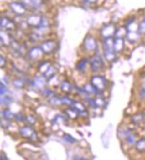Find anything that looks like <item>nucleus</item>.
<instances>
[{
  "mask_svg": "<svg viewBox=\"0 0 145 160\" xmlns=\"http://www.w3.org/2000/svg\"><path fill=\"white\" fill-rule=\"evenodd\" d=\"M91 84L98 90L99 93L103 91L107 88V81H106L105 77L100 76V75H96V76L92 77L91 80Z\"/></svg>",
  "mask_w": 145,
  "mask_h": 160,
  "instance_id": "1",
  "label": "nucleus"
},
{
  "mask_svg": "<svg viewBox=\"0 0 145 160\" xmlns=\"http://www.w3.org/2000/svg\"><path fill=\"white\" fill-rule=\"evenodd\" d=\"M90 63H91V70L95 72H100L104 67V62H103L102 58L100 56H93L92 58L90 59Z\"/></svg>",
  "mask_w": 145,
  "mask_h": 160,
  "instance_id": "2",
  "label": "nucleus"
},
{
  "mask_svg": "<svg viewBox=\"0 0 145 160\" xmlns=\"http://www.w3.org/2000/svg\"><path fill=\"white\" fill-rule=\"evenodd\" d=\"M83 47L87 51H94L98 47L94 37H92L91 35H87L83 40Z\"/></svg>",
  "mask_w": 145,
  "mask_h": 160,
  "instance_id": "3",
  "label": "nucleus"
},
{
  "mask_svg": "<svg viewBox=\"0 0 145 160\" xmlns=\"http://www.w3.org/2000/svg\"><path fill=\"white\" fill-rule=\"evenodd\" d=\"M20 133L22 136L26 137L27 139H30L32 141H36L37 140V134L34 132V130L32 126L30 125H26L20 129Z\"/></svg>",
  "mask_w": 145,
  "mask_h": 160,
  "instance_id": "4",
  "label": "nucleus"
},
{
  "mask_svg": "<svg viewBox=\"0 0 145 160\" xmlns=\"http://www.w3.org/2000/svg\"><path fill=\"white\" fill-rule=\"evenodd\" d=\"M10 7V9L13 11V13L17 15H23L24 13H26V6L22 2V3H19V2H12L10 3L9 5Z\"/></svg>",
  "mask_w": 145,
  "mask_h": 160,
  "instance_id": "5",
  "label": "nucleus"
},
{
  "mask_svg": "<svg viewBox=\"0 0 145 160\" xmlns=\"http://www.w3.org/2000/svg\"><path fill=\"white\" fill-rule=\"evenodd\" d=\"M116 31H117V29L115 27V24L114 23H108V24H106L103 28H101V34L103 38H111L113 35H115Z\"/></svg>",
  "mask_w": 145,
  "mask_h": 160,
  "instance_id": "6",
  "label": "nucleus"
},
{
  "mask_svg": "<svg viewBox=\"0 0 145 160\" xmlns=\"http://www.w3.org/2000/svg\"><path fill=\"white\" fill-rule=\"evenodd\" d=\"M41 48L45 54H50L54 51L57 48V43L55 40H46L41 43Z\"/></svg>",
  "mask_w": 145,
  "mask_h": 160,
  "instance_id": "7",
  "label": "nucleus"
},
{
  "mask_svg": "<svg viewBox=\"0 0 145 160\" xmlns=\"http://www.w3.org/2000/svg\"><path fill=\"white\" fill-rule=\"evenodd\" d=\"M43 50L41 48V47H34L32 48L30 51L28 52V57L32 59V60H37L39 58H41V56L43 55Z\"/></svg>",
  "mask_w": 145,
  "mask_h": 160,
  "instance_id": "8",
  "label": "nucleus"
},
{
  "mask_svg": "<svg viewBox=\"0 0 145 160\" xmlns=\"http://www.w3.org/2000/svg\"><path fill=\"white\" fill-rule=\"evenodd\" d=\"M41 22H42V17H41L40 15H38V14L31 15V16H29L28 19H27V22H28L29 25L36 27V28H39V27L40 26Z\"/></svg>",
  "mask_w": 145,
  "mask_h": 160,
  "instance_id": "9",
  "label": "nucleus"
},
{
  "mask_svg": "<svg viewBox=\"0 0 145 160\" xmlns=\"http://www.w3.org/2000/svg\"><path fill=\"white\" fill-rule=\"evenodd\" d=\"M1 27L7 31H13L15 29V24L12 20L7 17H2L1 18Z\"/></svg>",
  "mask_w": 145,
  "mask_h": 160,
  "instance_id": "10",
  "label": "nucleus"
},
{
  "mask_svg": "<svg viewBox=\"0 0 145 160\" xmlns=\"http://www.w3.org/2000/svg\"><path fill=\"white\" fill-rule=\"evenodd\" d=\"M26 7L33 9H38L43 5V0H21Z\"/></svg>",
  "mask_w": 145,
  "mask_h": 160,
  "instance_id": "11",
  "label": "nucleus"
},
{
  "mask_svg": "<svg viewBox=\"0 0 145 160\" xmlns=\"http://www.w3.org/2000/svg\"><path fill=\"white\" fill-rule=\"evenodd\" d=\"M125 47V43L122 38H117L114 40V48L116 52H121Z\"/></svg>",
  "mask_w": 145,
  "mask_h": 160,
  "instance_id": "12",
  "label": "nucleus"
},
{
  "mask_svg": "<svg viewBox=\"0 0 145 160\" xmlns=\"http://www.w3.org/2000/svg\"><path fill=\"white\" fill-rule=\"evenodd\" d=\"M126 38L129 42H135L137 41L140 38L139 34L136 32H127Z\"/></svg>",
  "mask_w": 145,
  "mask_h": 160,
  "instance_id": "13",
  "label": "nucleus"
},
{
  "mask_svg": "<svg viewBox=\"0 0 145 160\" xmlns=\"http://www.w3.org/2000/svg\"><path fill=\"white\" fill-rule=\"evenodd\" d=\"M46 80L43 77H36L33 81H32V86L37 87V88H42L45 85Z\"/></svg>",
  "mask_w": 145,
  "mask_h": 160,
  "instance_id": "14",
  "label": "nucleus"
},
{
  "mask_svg": "<svg viewBox=\"0 0 145 160\" xmlns=\"http://www.w3.org/2000/svg\"><path fill=\"white\" fill-rule=\"evenodd\" d=\"M88 64V59H87V58H83L82 60H80V61L78 62V64H76V69L78 71H80V72H83V71L85 70V68H86V66H87V64Z\"/></svg>",
  "mask_w": 145,
  "mask_h": 160,
  "instance_id": "15",
  "label": "nucleus"
},
{
  "mask_svg": "<svg viewBox=\"0 0 145 160\" xmlns=\"http://www.w3.org/2000/svg\"><path fill=\"white\" fill-rule=\"evenodd\" d=\"M83 90L85 91L86 94H98V90L95 89L91 84H86L83 88Z\"/></svg>",
  "mask_w": 145,
  "mask_h": 160,
  "instance_id": "16",
  "label": "nucleus"
},
{
  "mask_svg": "<svg viewBox=\"0 0 145 160\" xmlns=\"http://www.w3.org/2000/svg\"><path fill=\"white\" fill-rule=\"evenodd\" d=\"M144 119H145L144 115H143L142 113H139V114L135 115L134 116H132V122H134V123L138 124V123H140V122H143V120H144Z\"/></svg>",
  "mask_w": 145,
  "mask_h": 160,
  "instance_id": "17",
  "label": "nucleus"
},
{
  "mask_svg": "<svg viewBox=\"0 0 145 160\" xmlns=\"http://www.w3.org/2000/svg\"><path fill=\"white\" fill-rule=\"evenodd\" d=\"M126 34H127V29L125 27H121L119 29H117L115 33L117 38H123L124 36H126Z\"/></svg>",
  "mask_w": 145,
  "mask_h": 160,
  "instance_id": "18",
  "label": "nucleus"
},
{
  "mask_svg": "<svg viewBox=\"0 0 145 160\" xmlns=\"http://www.w3.org/2000/svg\"><path fill=\"white\" fill-rule=\"evenodd\" d=\"M50 66H51V64H49V62H42V63H40L39 66V72H41L44 74L45 72L49 70V68Z\"/></svg>",
  "mask_w": 145,
  "mask_h": 160,
  "instance_id": "19",
  "label": "nucleus"
},
{
  "mask_svg": "<svg viewBox=\"0 0 145 160\" xmlns=\"http://www.w3.org/2000/svg\"><path fill=\"white\" fill-rule=\"evenodd\" d=\"M2 117L5 119H11L12 117H14V115L10 109H5L2 110Z\"/></svg>",
  "mask_w": 145,
  "mask_h": 160,
  "instance_id": "20",
  "label": "nucleus"
},
{
  "mask_svg": "<svg viewBox=\"0 0 145 160\" xmlns=\"http://www.w3.org/2000/svg\"><path fill=\"white\" fill-rule=\"evenodd\" d=\"M136 148L139 151H145V139H141L136 142Z\"/></svg>",
  "mask_w": 145,
  "mask_h": 160,
  "instance_id": "21",
  "label": "nucleus"
},
{
  "mask_svg": "<svg viewBox=\"0 0 145 160\" xmlns=\"http://www.w3.org/2000/svg\"><path fill=\"white\" fill-rule=\"evenodd\" d=\"M61 90H63V91H65V92H68V91H70V90H72V85H71V83L70 82H66V81H65V82H63L62 83H61Z\"/></svg>",
  "mask_w": 145,
  "mask_h": 160,
  "instance_id": "22",
  "label": "nucleus"
},
{
  "mask_svg": "<svg viewBox=\"0 0 145 160\" xmlns=\"http://www.w3.org/2000/svg\"><path fill=\"white\" fill-rule=\"evenodd\" d=\"M13 84L14 87H16V88H18V89H22V88H23V86H24L23 81L22 79H20V78L14 80L13 82Z\"/></svg>",
  "mask_w": 145,
  "mask_h": 160,
  "instance_id": "23",
  "label": "nucleus"
},
{
  "mask_svg": "<svg viewBox=\"0 0 145 160\" xmlns=\"http://www.w3.org/2000/svg\"><path fill=\"white\" fill-rule=\"evenodd\" d=\"M13 102V98H11L10 96H6L5 95V98H3L2 96V98H1V104L2 105H9L10 103Z\"/></svg>",
  "mask_w": 145,
  "mask_h": 160,
  "instance_id": "24",
  "label": "nucleus"
},
{
  "mask_svg": "<svg viewBox=\"0 0 145 160\" xmlns=\"http://www.w3.org/2000/svg\"><path fill=\"white\" fill-rule=\"evenodd\" d=\"M75 101H73L71 98H67V97H63L62 98V104H65V105H67V106H70L72 107L74 105Z\"/></svg>",
  "mask_w": 145,
  "mask_h": 160,
  "instance_id": "25",
  "label": "nucleus"
},
{
  "mask_svg": "<svg viewBox=\"0 0 145 160\" xmlns=\"http://www.w3.org/2000/svg\"><path fill=\"white\" fill-rule=\"evenodd\" d=\"M50 102L55 104V105H60L62 104V98H58V97H55L50 99Z\"/></svg>",
  "mask_w": 145,
  "mask_h": 160,
  "instance_id": "26",
  "label": "nucleus"
},
{
  "mask_svg": "<svg viewBox=\"0 0 145 160\" xmlns=\"http://www.w3.org/2000/svg\"><path fill=\"white\" fill-rule=\"evenodd\" d=\"M126 141H127V143H129L130 145H132V144H134L135 143V139L133 138V136L132 134H128L126 137Z\"/></svg>",
  "mask_w": 145,
  "mask_h": 160,
  "instance_id": "27",
  "label": "nucleus"
},
{
  "mask_svg": "<svg viewBox=\"0 0 145 160\" xmlns=\"http://www.w3.org/2000/svg\"><path fill=\"white\" fill-rule=\"evenodd\" d=\"M26 121H27V122L29 123V124H34L35 122H36V119L33 117V115H30V116H27L26 117Z\"/></svg>",
  "mask_w": 145,
  "mask_h": 160,
  "instance_id": "28",
  "label": "nucleus"
},
{
  "mask_svg": "<svg viewBox=\"0 0 145 160\" xmlns=\"http://www.w3.org/2000/svg\"><path fill=\"white\" fill-rule=\"evenodd\" d=\"M65 140L66 141H68V142H70V143H75L76 141V140L75 139V138H73L71 135H68V134H65Z\"/></svg>",
  "mask_w": 145,
  "mask_h": 160,
  "instance_id": "29",
  "label": "nucleus"
},
{
  "mask_svg": "<svg viewBox=\"0 0 145 160\" xmlns=\"http://www.w3.org/2000/svg\"><path fill=\"white\" fill-rule=\"evenodd\" d=\"M139 31H140L141 33L145 34V19L140 23V25H139Z\"/></svg>",
  "mask_w": 145,
  "mask_h": 160,
  "instance_id": "30",
  "label": "nucleus"
},
{
  "mask_svg": "<svg viewBox=\"0 0 145 160\" xmlns=\"http://www.w3.org/2000/svg\"><path fill=\"white\" fill-rule=\"evenodd\" d=\"M14 118H15V120L16 121H18V122H23V120H24V117L23 116V115L21 114V113H18V114H16V115H14Z\"/></svg>",
  "mask_w": 145,
  "mask_h": 160,
  "instance_id": "31",
  "label": "nucleus"
},
{
  "mask_svg": "<svg viewBox=\"0 0 145 160\" xmlns=\"http://www.w3.org/2000/svg\"><path fill=\"white\" fill-rule=\"evenodd\" d=\"M7 93V87L6 85H4L3 82H1V96H4V94L6 95Z\"/></svg>",
  "mask_w": 145,
  "mask_h": 160,
  "instance_id": "32",
  "label": "nucleus"
},
{
  "mask_svg": "<svg viewBox=\"0 0 145 160\" xmlns=\"http://www.w3.org/2000/svg\"><path fill=\"white\" fill-rule=\"evenodd\" d=\"M42 93H43L44 95H46V96H48V97H49L50 95H53L52 91L49 90H42Z\"/></svg>",
  "mask_w": 145,
  "mask_h": 160,
  "instance_id": "33",
  "label": "nucleus"
},
{
  "mask_svg": "<svg viewBox=\"0 0 145 160\" xmlns=\"http://www.w3.org/2000/svg\"><path fill=\"white\" fill-rule=\"evenodd\" d=\"M3 65H4V57L1 56V67H3Z\"/></svg>",
  "mask_w": 145,
  "mask_h": 160,
  "instance_id": "34",
  "label": "nucleus"
},
{
  "mask_svg": "<svg viewBox=\"0 0 145 160\" xmlns=\"http://www.w3.org/2000/svg\"><path fill=\"white\" fill-rule=\"evenodd\" d=\"M84 1H85V2H88V3H94L97 0H84Z\"/></svg>",
  "mask_w": 145,
  "mask_h": 160,
  "instance_id": "35",
  "label": "nucleus"
}]
</instances>
